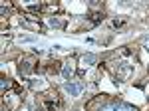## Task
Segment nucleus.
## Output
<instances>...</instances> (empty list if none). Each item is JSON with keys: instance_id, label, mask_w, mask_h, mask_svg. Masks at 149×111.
Instances as JSON below:
<instances>
[{"instance_id": "9d476101", "label": "nucleus", "mask_w": 149, "mask_h": 111, "mask_svg": "<svg viewBox=\"0 0 149 111\" xmlns=\"http://www.w3.org/2000/svg\"><path fill=\"white\" fill-rule=\"evenodd\" d=\"M123 111H137V109H135V107H131V105H125V103H123Z\"/></svg>"}, {"instance_id": "f03ea898", "label": "nucleus", "mask_w": 149, "mask_h": 111, "mask_svg": "<svg viewBox=\"0 0 149 111\" xmlns=\"http://www.w3.org/2000/svg\"><path fill=\"white\" fill-rule=\"evenodd\" d=\"M64 91H66L68 95H72V97H76V95H80L81 85H80V83H72V81H66V83H64Z\"/></svg>"}, {"instance_id": "ddd939ff", "label": "nucleus", "mask_w": 149, "mask_h": 111, "mask_svg": "<svg viewBox=\"0 0 149 111\" xmlns=\"http://www.w3.org/2000/svg\"><path fill=\"white\" fill-rule=\"evenodd\" d=\"M74 111H80V109H74Z\"/></svg>"}, {"instance_id": "39448f33", "label": "nucleus", "mask_w": 149, "mask_h": 111, "mask_svg": "<svg viewBox=\"0 0 149 111\" xmlns=\"http://www.w3.org/2000/svg\"><path fill=\"white\" fill-rule=\"evenodd\" d=\"M103 111H123V103H109L103 107Z\"/></svg>"}, {"instance_id": "1a4fd4ad", "label": "nucleus", "mask_w": 149, "mask_h": 111, "mask_svg": "<svg viewBox=\"0 0 149 111\" xmlns=\"http://www.w3.org/2000/svg\"><path fill=\"white\" fill-rule=\"evenodd\" d=\"M121 24H123V22H121V20H113V22H111V26H113V28H119Z\"/></svg>"}, {"instance_id": "0eeeda50", "label": "nucleus", "mask_w": 149, "mask_h": 111, "mask_svg": "<svg viewBox=\"0 0 149 111\" xmlns=\"http://www.w3.org/2000/svg\"><path fill=\"white\" fill-rule=\"evenodd\" d=\"M48 24H50L52 28H62V26H64V24L60 22L58 18H48Z\"/></svg>"}, {"instance_id": "9b49d317", "label": "nucleus", "mask_w": 149, "mask_h": 111, "mask_svg": "<svg viewBox=\"0 0 149 111\" xmlns=\"http://www.w3.org/2000/svg\"><path fill=\"white\" fill-rule=\"evenodd\" d=\"M10 87V81H6V79H2V89H8Z\"/></svg>"}, {"instance_id": "423d86ee", "label": "nucleus", "mask_w": 149, "mask_h": 111, "mask_svg": "<svg viewBox=\"0 0 149 111\" xmlns=\"http://www.w3.org/2000/svg\"><path fill=\"white\" fill-rule=\"evenodd\" d=\"M72 74H74V69H72L70 64H66V66L62 67V78H64V79H70V78H72Z\"/></svg>"}, {"instance_id": "7ed1b4c3", "label": "nucleus", "mask_w": 149, "mask_h": 111, "mask_svg": "<svg viewBox=\"0 0 149 111\" xmlns=\"http://www.w3.org/2000/svg\"><path fill=\"white\" fill-rule=\"evenodd\" d=\"M95 62H97V56H95V54H84V56H81V66H84V67L93 66Z\"/></svg>"}, {"instance_id": "6e6552de", "label": "nucleus", "mask_w": 149, "mask_h": 111, "mask_svg": "<svg viewBox=\"0 0 149 111\" xmlns=\"http://www.w3.org/2000/svg\"><path fill=\"white\" fill-rule=\"evenodd\" d=\"M20 42H24V44H34L36 38L34 36H20Z\"/></svg>"}, {"instance_id": "f257e3e1", "label": "nucleus", "mask_w": 149, "mask_h": 111, "mask_svg": "<svg viewBox=\"0 0 149 111\" xmlns=\"http://www.w3.org/2000/svg\"><path fill=\"white\" fill-rule=\"evenodd\" d=\"M131 71H133V66L131 64H127V62H121V64H117V79H127L131 76Z\"/></svg>"}, {"instance_id": "f8f14e48", "label": "nucleus", "mask_w": 149, "mask_h": 111, "mask_svg": "<svg viewBox=\"0 0 149 111\" xmlns=\"http://www.w3.org/2000/svg\"><path fill=\"white\" fill-rule=\"evenodd\" d=\"M145 50L149 52V40H145Z\"/></svg>"}, {"instance_id": "20e7f679", "label": "nucleus", "mask_w": 149, "mask_h": 111, "mask_svg": "<svg viewBox=\"0 0 149 111\" xmlns=\"http://www.w3.org/2000/svg\"><path fill=\"white\" fill-rule=\"evenodd\" d=\"M30 69H32V62L30 60H24V62H20V74H30Z\"/></svg>"}]
</instances>
